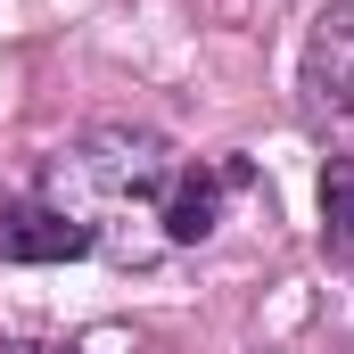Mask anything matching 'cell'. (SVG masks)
Wrapping results in <instances>:
<instances>
[{"label": "cell", "mask_w": 354, "mask_h": 354, "mask_svg": "<svg viewBox=\"0 0 354 354\" xmlns=\"http://www.w3.org/2000/svg\"><path fill=\"white\" fill-rule=\"evenodd\" d=\"M313 99L354 115V8L322 17V33H313Z\"/></svg>", "instance_id": "3957f363"}, {"label": "cell", "mask_w": 354, "mask_h": 354, "mask_svg": "<svg viewBox=\"0 0 354 354\" xmlns=\"http://www.w3.org/2000/svg\"><path fill=\"white\" fill-rule=\"evenodd\" d=\"M322 223H330V239H354V157L322 165Z\"/></svg>", "instance_id": "277c9868"}, {"label": "cell", "mask_w": 354, "mask_h": 354, "mask_svg": "<svg viewBox=\"0 0 354 354\" xmlns=\"http://www.w3.org/2000/svg\"><path fill=\"white\" fill-rule=\"evenodd\" d=\"M91 256V223L41 198H0V264H75Z\"/></svg>", "instance_id": "6da1fadb"}, {"label": "cell", "mask_w": 354, "mask_h": 354, "mask_svg": "<svg viewBox=\"0 0 354 354\" xmlns=\"http://www.w3.org/2000/svg\"><path fill=\"white\" fill-rule=\"evenodd\" d=\"M231 181H239V165H174V181L157 189V223H165L174 248H198V239L214 231Z\"/></svg>", "instance_id": "7a4b0ae2"}, {"label": "cell", "mask_w": 354, "mask_h": 354, "mask_svg": "<svg viewBox=\"0 0 354 354\" xmlns=\"http://www.w3.org/2000/svg\"><path fill=\"white\" fill-rule=\"evenodd\" d=\"M0 354H66V346H0Z\"/></svg>", "instance_id": "5b68a950"}]
</instances>
